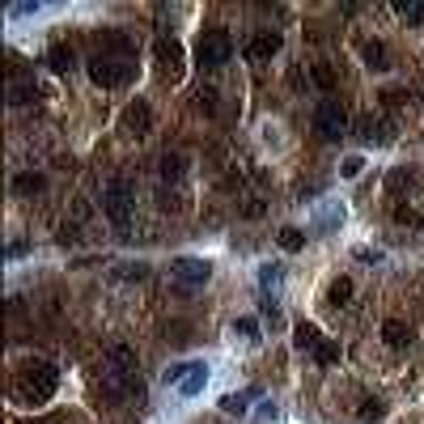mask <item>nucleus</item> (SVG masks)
I'll return each instance as SVG.
<instances>
[{"instance_id":"f257e3e1","label":"nucleus","mask_w":424,"mask_h":424,"mask_svg":"<svg viewBox=\"0 0 424 424\" xmlns=\"http://www.w3.org/2000/svg\"><path fill=\"white\" fill-rule=\"evenodd\" d=\"M56 382H60V373H56L52 361H30L26 373L17 378V399L38 408V403H47V399L56 394Z\"/></svg>"},{"instance_id":"f03ea898","label":"nucleus","mask_w":424,"mask_h":424,"mask_svg":"<svg viewBox=\"0 0 424 424\" xmlns=\"http://www.w3.org/2000/svg\"><path fill=\"white\" fill-rule=\"evenodd\" d=\"M132 60H123V56H93L89 60V81L93 85H102V89H115V85H128L132 81Z\"/></svg>"},{"instance_id":"7ed1b4c3","label":"nucleus","mask_w":424,"mask_h":424,"mask_svg":"<svg viewBox=\"0 0 424 424\" xmlns=\"http://www.w3.org/2000/svg\"><path fill=\"white\" fill-rule=\"evenodd\" d=\"M230 56H234L230 30H204V34H199V43H195V60H199V64L216 68V64H225Z\"/></svg>"},{"instance_id":"20e7f679","label":"nucleus","mask_w":424,"mask_h":424,"mask_svg":"<svg viewBox=\"0 0 424 424\" xmlns=\"http://www.w3.org/2000/svg\"><path fill=\"white\" fill-rule=\"evenodd\" d=\"M314 128L327 136V140H339L348 132V111L335 102V98H322V102L314 107Z\"/></svg>"},{"instance_id":"39448f33","label":"nucleus","mask_w":424,"mask_h":424,"mask_svg":"<svg viewBox=\"0 0 424 424\" xmlns=\"http://www.w3.org/2000/svg\"><path fill=\"white\" fill-rule=\"evenodd\" d=\"M102 208H107V216L119 230H128L132 225V191H128V183H111L107 195H102Z\"/></svg>"},{"instance_id":"423d86ee","label":"nucleus","mask_w":424,"mask_h":424,"mask_svg":"<svg viewBox=\"0 0 424 424\" xmlns=\"http://www.w3.org/2000/svg\"><path fill=\"white\" fill-rule=\"evenodd\" d=\"M170 271H174V276H179L183 284H204L208 276H212V263H204V259H174L170 263Z\"/></svg>"},{"instance_id":"0eeeda50","label":"nucleus","mask_w":424,"mask_h":424,"mask_svg":"<svg viewBox=\"0 0 424 424\" xmlns=\"http://www.w3.org/2000/svg\"><path fill=\"white\" fill-rule=\"evenodd\" d=\"M280 34L276 30H263V34H255L251 43H246V56H251V60H271V56H276L280 52Z\"/></svg>"},{"instance_id":"6e6552de","label":"nucleus","mask_w":424,"mask_h":424,"mask_svg":"<svg viewBox=\"0 0 424 424\" xmlns=\"http://www.w3.org/2000/svg\"><path fill=\"white\" fill-rule=\"evenodd\" d=\"M123 128H128L132 136H144L148 128H153V111H148V102H132L128 111H123Z\"/></svg>"},{"instance_id":"1a4fd4ad","label":"nucleus","mask_w":424,"mask_h":424,"mask_svg":"<svg viewBox=\"0 0 424 424\" xmlns=\"http://www.w3.org/2000/svg\"><path fill=\"white\" fill-rule=\"evenodd\" d=\"M382 339H386L390 348H408V344H412V331H408V322H399V318H386V322H382Z\"/></svg>"},{"instance_id":"9d476101","label":"nucleus","mask_w":424,"mask_h":424,"mask_svg":"<svg viewBox=\"0 0 424 424\" xmlns=\"http://www.w3.org/2000/svg\"><path fill=\"white\" fill-rule=\"evenodd\" d=\"M107 365L119 369V373H136V353H132L128 344H115L111 353H107Z\"/></svg>"},{"instance_id":"9b49d317","label":"nucleus","mask_w":424,"mask_h":424,"mask_svg":"<svg viewBox=\"0 0 424 424\" xmlns=\"http://www.w3.org/2000/svg\"><path fill=\"white\" fill-rule=\"evenodd\" d=\"M34 98H38V85L26 81V77H17V81L9 85V102H13V107H26V102H34Z\"/></svg>"},{"instance_id":"f8f14e48","label":"nucleus","mask_w":424,"mask_h":424,"mask_svg":"<svg viewBox=\"0 0 424 424\" xmlns=\"http://www.w3.org/2000/svg\"><path fill=\"white\" fill-rule=\"evenodd\" d=\"M47 187V179H43V174H34V170H26V174H17V179H13V191L17 195H38Z\"/></svg>"},{"instance_id":"ddd939ff","label":"nucleus","mask_w":424,"mask_h":424,"mask_svg":"<svg viewBox=\"0 0 424 424\" xmlns=\"http://www.w3.org/2000/svg\"><path fill=\"white\" fill-rule=\"evenodd\" d=\"M293 344H297V348H310V353H314V348L322 344V335H318L314 322H297V327H293Z\"/></svg>"},{"instance_id":"4468645a","label":"nucleus","mask_w":424,"mask_h":424,"mask_svg":"<svg viewBox=\"0 0 424 424\" xmlns=\"http://www.w3.org/2000/svg\"><path fill=\"white\" fill-rule=\"evenodd\" d=\"M72 47H52V52H47V68L52 72H72Z\"/></svg>"},{"instance_id":"2eb2a0df","label":"nucleus","mask_w":424,"mask_h":424,"mask_svg":"<svg viewBox=\"0 0 424 424\" xmlns=\"http://www.w3.org/2000/svg\"><path fill=\"white\" fill-rule=\"evenodd\" d=\"M361 56H365V64H369L373 72H382V68L390 64V60H386V43H378V38L365 43V52H361Z\"/></svg>"},{"instance_id":"dca6fc26","label":"nucleus","mask_w":424,"mask_h":424,"mask_svg":"<svg viewBox=\"0 0 424 424\" xmlns=\"http://www.w3.org/2000/svg\"><path fill=\"white\" fill-rule=\"evenodd\" d=\"M251 399H255V390H242V394H225V399H221V412H230V416H242L246 408H251Z\"/></svg>"},{"instance_id":"f3484780","label":"nucleus","mask_w":424,"mask_h":424,"mask_svg":"<svg viewBox=\"0 0 424 424\" xmlns=\"http://www.w3.org/2000/svg\"><path fill=\"white\" fill-rule=\"evenodd\" d=\"M183 170H187V161H183L179 153H166V157H161V179H166V183L183 179Z\"/></svg>"},{"instance_id":"a211bd4d","label":"nucleus","mask_w":424,"mask_h":424,"mask_svg":"<svg viewBox=\"0 0 424 424\" xmlns=\"http://www.w3.org/2000/svg\"><path fill=\"white\" fill-rule=\"evenodd\" d=\"M179 56H183V47L174 43V38H161V43H157V60H161L166 68H174V64H179Z\"/></svg>"},{"instance_id":"6ab92c4d","label":"nucleus","mask_w":424,"mask_h":424,"mask_svg":"<svg viewBox=\"0 0 424 424\" xmlns=\"http://www.w3.org/2000/svg\"><path fill=\"white\" fill-rule=\"evenodd\" d=\"M276 242H280V251H302V246H306V234L289 225V230H280V234H276Z\"/></svg>"},{"instance_id":"aec40b11","label":"nucleus","mask_w":424,"mask_h":424,"mask_svg":"<svg viewBox=\"0 0 424 424\" xmlns=\"http://www.w3.org/2000/svg\"><path fill=\"white\" fill-rule=\"evenodd\" d=\"M348 302H353V280L339 276V280L331 284V306H348Z\"/></svg>"},{"instance_id":"412c9836","label":"nucleus","mask_w":424,"mask_h":424,"mask_svg":"<svg viewBox=\"0 0 424 424\" xmlns=\"http://www.w3.org/2000/svg\"><path fill=\"white\" fill-rule=\"evenodd\" d=\"M204 382H208V373H204V365H195V369L187 373V382H183V394H199V390H204Z\"/></svg>"},{"instance_id":"4be33fe9","label":"nucleus","mask_w":424,"mask_h":424,"mask_svg":"<svg viewBox=\"0 0 424 424\" xmlns=\"http://www.w3.org/2000/svg\"><path fill=\"white\" fill-rule=\"evenodd\" d=\"M314 361H318V365H335V361H339V348H335V344H327V339H322V344L314 348Z\"/></svg>"},{"instance_id":"5701e85b","label":"nucleus","mask_w":424,"mask_h":424,"mask_svg":"<svg viewBox=\"0 0 424 424\" xmlns=\"http://www.w3.org/2000/svg\"><path fill=\"white\" fill-rule=\"evenodd\" d=\"M399 17H403L408 26H424V5H399Z\"/></svg>"},{"instance_id":"b1692460","label":"nucleus","mask_w":424,"mask_h":424,"mask_svg":"<svg viewBox=\"0 0 424 424\" xmlns=\"http://www.w3.org/2000/svg\"><path fill=\"white\" fill-rule=\"evenodd\" d=\"M98 47H115L119 56H128V52H132V43L123 38V34H102V38H98Z\"/></svg>"},{"instance_id":"393cba45","label":"nucleus","mask_w":424,"mask_h":424,"mask_svg":"<svg viewBox=\"0 0 424 424\" xmlns=\"http://www.w3.org/2000/svg\"><path fill=\"white\" fill-rule=\"evenodd\" d=\"M382 412H386V408L378 403V399H365V403L357 408V416H361V420H382Z\"/></svg>"},{"instance_id":"a878e982","label":"nucleus","mask_w":424,"mask_h":424,"mask_svg":"<svg viewBox=\"0 0 424 424\" xmlns=\"http://www.w3.org/2000/svg\"><path fill=\"white\" fill-rule=\"evenodd\" d=\"M314 81H318L322 89H335V72H331V64H314Z\"/></svg>"},{"instance_id":"bb28decb","label":"nucleus","mask_w":424,"mask_h":424,"mask_svg":"<svg viewBox=\"0 0 424 424\" xmlns=\"http://www.w3.org/2000/svg\"><path fill=\"white\" fill-rule=\"evenodd\" d=\"M361 166H365V157H344L339 174H344V179H357V174H361Z\"/></svg>"},{"instance_id":"cd10ccee","label":"nucleus","mask_w":424,"mask_h":424,"mask_svg":"<svg viewBox=\"0 0 424 424\" xmlns=\"http://www.w3.org/2000/svg\"><path fill=\"white\" fill-rule=\"evenodd\" d=\"M234 331H242L246 339H255V335H259V322H255V318H238V322H234Z\"/></svg>"},{"instance_id":"c85d7f7f","label":"nucleus","mask_w":424,"mask_h":424,"mask_svg":"<svg viewBox=\"0 0 424 424\" xmlns=\"http://www.w3.org/2000/svg\"><path fill=\"white\" fill-rule=\"evenodd\" d=\"M378 128H382V123L373 119V115H369V119H361V140H373V136H378Z\"/></svg>"},{"instance_id":"c756f323","label":"nucleus","mask_w":424,"mask_h":424,"mask_svg":"<svg viewBox=\"0 0 424 424\" xmlns=\"http://www.w3.org/2000/svg\"><path fill=\"white\" fill-rule=\"evenodd\" d=\"M242 216H263V199H246V204H242Z\"/></svg>"},{"instance_id":"7c9ffc66","label":"nucleus","mask_w":424,"mask_h":424,"mask_svg":"<svg viewBox=\"0 0 424 424\" xmlns=\"http://www.w3.org/2000/svg\"><path fill=\"white\" fill-rule=\"evenodd\" d=\"M216 89H199V107H204V111H212L216 107V98H212Z\"/></svg>"}]
</instances>
